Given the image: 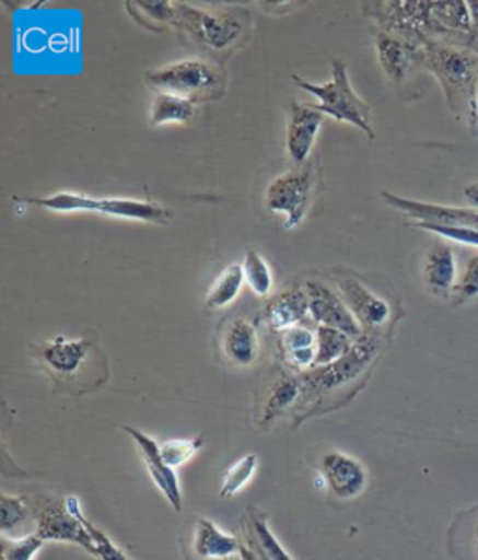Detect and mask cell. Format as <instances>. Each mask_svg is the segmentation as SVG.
Masks as SVG:
<instances>
[{"label":"cell","mask_w":478,"mask_h":560,"mask_svg":"<svg viewBox=\"0 0 478 560\" xmlns=\"http://www.w3.org/2000/svg\"><path fill=\"white\" fill-rule=\"evenodd\" d=\"M322 124H324V113H319L316 105L298 102L292 105L290 121H288L287 152L295 165H306Z\"/></svg>","instance_id":"obj_15"},{"label":"cell","mask_w":478,"mask_h":560,"mask_svg":"<svg viewBox=\"0 0 478 560\" xmlns=\"http://www.w3.org/2000/svg\"><path fill=\"white\" fill-rule=\"evenodd\" d=\"M413 229L427 230L435 236L446 237L453 242L464 243L478 247V230L473 229H451V226H435V224L411 223Z\"/></svg>","instance_id":"obj_35"},{"label":"cell","mask_w":478,"mask_h":560,"mask_svg":"<svg viewBox=\"0 0 478 560\" xmlns=\"http://www.w3.org/2000/svg\"><path fill=\"white\" fill-rule=\"evenodd\" d=\"M25 202L44 208V210L58 211V213L92 211L100 215L118 217V219L152 224H168L173 221V211L165 206L155 205L150 200H135V198H96L86 197L81 192L60 191L55 192L51 197L25 198Z\"/></svg>","instance_id":"obj_5"},{"label":"cell","mask_w":478,"mask_h":560,"mask_svg":"<svg viewBox=\"0 0 478 560\" xmlns=\"http://www.w3.org/2000/svg\"><path fill=\"white\" fill-rule=\"evenodd\" d=\"M382 350V332H363V337L353 342L351 350L345 357H340L338 361L327 366H318L301 374L303 398H311V400H314V396L322 398L327 393L358 382L359 377L374 364Z\"/></svg>","instance_id":"obj_7"},{"label":"cell","mask_w":478,"mask_h":560,"mask_svg":"<svg viewBox=\"0 0 478 560\" xmlns=\"http://www.w3.org/2000/svg\"><path fill=\"white\" fill-rule=\"evenodd\" d=\"M258 471V456L256 454H247L240 462L232 465L221 482V499H232L240 491L245 490V486L249 485Z\"/></svg>","instance_id":"obj_29"},{"label":"cell","mask_w":478,"mask_h":560,"mask_svg":"<svg viewBox=\"0 0 478 560\" xmlns=\"http://www.w3.org/2000/svg\"><path fill=\"white\" fill-rule=\"evenodd\" d=\"M421 68L438 79L454 115L477 120L478 52L475 49L446 42L424 45Z\"/></svg>","instance_id":"obj_2"},{"label":"cell","mask_w":478,"mask_h":560,"mask_svg":"<svg viewBox=\"0 0 478 560\" xmlns=\"http://www.w3.org/2000/svg\"><path fill=\"white\" fill-rule=\"evenodd\" d=\"M300 89L305 90L314 97H318L319 103L316 105L319 113L331 116L335 120L351 124L353 128L361 129L370 140H374L376 133L372 129V107L355 94V90L351 89L350 77H348V68L342 60L335 58L331 62V81L326 84H313L305 81L303 77L292 75Z\"/></svg>","instance_id":"obj_6"},{"label":"cell","mask_w":478,"mask_h":560,"mask_svg":"<svg viewBox=\"0 0 478 560\" xmlns=\"http://www.w3.org/2000/svg\"><path fill=\"white\" fill-rule=\"evenodd\" d=\"M467 4H469V12H471V44H469V47L478 52V0H471Z\"/></svg>","instance_id":"obj_36"},{"label":"cell","mask_w":478,"mask_h":560,"mask_svg":"<svg viewBox=\"0 0 478 560\" xmlns=\"http://www.w3.org/2000/svg\"><path fill=\"white\" fill-rule=\"evenodd\" d=\"M245 282L247 280L242 264H230L218 275V279L213 280V284L206 293V308L223 311L232 305L240 298Z\"/></svg>","instance_id":"obj_24"},{"label":"cell","mask_w":478,"mask_h":560,"mask_svg":"<svg viewBox=\"0 0 478 560\" xmlns=\"http://www.w3.org/2000/svg\"><path fill=\"white\" fill-rule=\"evenodd\" d=\"M33 355L47 370L60 393L83 395L107 380V359L92 338L55 337L33 346Z\"/></svg>","instance_id":"obj_1"},{"label":"cell","mask_w":478,"mask_h":560,"mask_svg":"<svg viewBox=\"0 0 478 560\" xmlns=\"http://www.w3.org/2000/svg\"><path fill=\"white\" fill-rule=\"evenodd\" d=\"M337 292L345 300L364 332H382L393 319V306L380 293L372 292L355 277L340 275L335 279Z\"/></svg>","instance_id":"obj_10"},{"label":"cell","mask_w":478,"mask_h":560,"mask_svg":"<svg viewBox=\"0 0 478 560\" xmlns=\"http://www.w3.org/2000/svg\"><path fill=\"white\" fill-rule=\"evenodd\" d=\"M243 541L249 544L261 560H294L271 533L268 516L256 509L250 510V516L243 523Z\"/></svg>","instance_id":"obj_20"},{"label":"cell","mask_w":478,"mask_h":560,"mask_svg":"<svg viewBox=\"0 0 478 560\" xmlns=\"http://www.w3.org/2000/svg\"><path fill=\"white\" fill-rule=\"evenodd\" d=\"M385 205L400 210L415 219V223L435 224V226H451V229L478 230V211L471 208H456V206L430 205L421 200L396 197L393 192L383 191Z\"/></svg>","instance_id":"obj_12"},{"label":"cell","mask_w":478,"mask_h":560,"mask_svg":"<svg viewBox=\"0 0 478 560\" xmlns=\"http://www.w3.org/2000/svg\"><path fill=\"white\" fill-rule=\"evenodd\" d=\"M42 546H44V540L36 533L23 536V538H12V540H8L4 536L2 560H34Z\"/></svg>","instance_id":"obj_32"},{"label":"cell","mask_w":478,"mask_h":560,"mask_svg":"<svg viewBox=\"0 0 478 560\" xmlns=\"http://www.w3.org/2000/svg\"><path fill=\"white\" fill-rule=\"evenodd\" d=\"M377 62L390 83L403 84L409 71L421 66V45L398 38L395 34L376 33Z\"/></svg>","instance_id":"obj_16"},{"label":"cell","mask_w":478,"mask_h":560,"mask_svg":"<svg viewBox=\"0 0 478 560\" xmlns=\"http://www.w3.org/2000/svg\"><path fill=\"white\" fill-rule=\"evenodd\" d=\"M305 292L308 295L311 316L318 325L335 327L350 335L353 340L363 337V327L346 306L340 293L318 279L306 280Z\"/></svg>","instance_id":"obj_11"},{"label":"cell","mask_w":478,"mask_h":560,"mask_svg":"<svg viewBox=\"0 0 478 560\" xmlns=\"http://www.w3.org/2000/svg\"><path fill=\"white\" fill-rule=\"evenodd\" d=\"M2 520H0V527L4 536H10L15 533L18 528L23 527L26 522L33 520V509L31 504L26 503L25 497L8 495L2 493Z\"/></svg>","instance_id":"obj_30"},{"label":"cell","mask_w":478,"mask_h":560,"mask_svg":"<svg viewBox=\"0 0 478 560\" xmlns=\"http://www.w3.org/2000/svg\"><path fill=\"white\" fill-rule=\"evenodd\" d=\"M456 256L451 245L435 243L424 260V282L438 298H451L456 290Z\"/></svg>","instance_id":"obj_19"},{"label":"cell","mask_w":478,"mask_h":560,"mask_svg":"<svg viewBox=\"0 0 478 560\" xmlns=\"http://www.w3.org/2000/svg\"><path fill=\"white\" fill-rule=\"evenodd\" d=\"M242 266L250 292L258 298H268L273 288V275H271L268 261L264 260V256L256 253L255 248H247Z\"/></svg>","instance_id":"obj_28"},{"label":"cell","mask_w":478,"mask_h":560,"mask_svg":"<svg viewBox=\"0 0 478 560\" xmlns=\"http://www.w3.org/2000/svg\"><path fill=\"white\" fill-rule=\"evenodd\" d=\"M464 197L467 198V202H471L475 208H478V184L467 185L464 189Z\"/></svg>","instance_id":"obj_37"},{"label":"cell","mask_w":478,"mask_h":560,"mask_svg":"<svg viewBox=\"0 0 478 560\" xmlns=\"http://www.w3.org/2000/svg\"><path fill=\"white\" fill-rule=\"evenodd\" d=\"M456 303H469L478 298V255L473 256L471 260L467 261L466 271L462 275L456 290Z\"/></svg>","instance_id":"obj_34"},{"label":"cell","mask_w":478,"mask_h":560,"mask_svg":"<svg viewBox=\"0 0 478 560\" xmlns=\"http://www.w3.org/2000/svg\"><path fill=\"white\" fill-rule=\"evenodd\" d=\"M319 475L326 480L327 490L340 501L358 499L369 486V472L364 465L340 451H331L324 456Z\"/></svg>","instance_id":"obj_13"},{"label":"cell","mask_w":478,"mask_h":560,"mask_svg":"<svg viewBox=\"0 0 478 560\" xmlns=\"http://www.w3.org/2000/svg\"><path fill=\"white\" fill-rule=\"evenodd\" d=\"M205 446L202 438H193V440H168L160 443L161 458L165 459V464L173 469H178L182 465L187 464L189 459L195 458L200 448Z\"/></svg>","instance_id":"obj_31"},{"label":"cell","mask_w":478,"mask_h":560,"mask_svg":"<svg viewBox=\"0 0 478 560\" xmlns=\"http://www.w3.org/2000/svg\"><path fill=\"white\" fill-rule=\"evenodd\" d=\"M223 353L230 363L240 369H249L260 355L258 331L249 319H232L223 335Z\"/></svg>","instance_id":"obj_17"},{"label":"cell","mask_w":478,"mask_h":560,"mask_svg":"<svg viewBox=\"0 0 478 560\" xmlns=\"http://www.w3.org/2000/svg\"><path fill=\"white\" fill-rule=\"evenodd\" d=\"M240 557H242V560H261L260 557L256 555L255 549L250 548L249 544H245V541H243L242 553H240Z\"/></svg>","instance_id":"obj_38"},{"label":"cell","mask_w":478,"mask_h":560,"mask_svg":"<svg viewBox=\"0 0 478 560\" xmlns=\"http://www.w3.org/2000/svg\"><path fill=\"white\" fill-rule=\"evenodd\" d=\"M353 342L355 340L345 331L327 327V325H318V329H316V366L314 369L335 363L351 350Z\"/></svg>","instance_id":"obj_27"},{"label":"cell","mask_w":478,"mask_h":560,"mask_svg":"<svg viewBox=\"0 0 478 560\" xmlns=\"http://www.w3.org/2000/svg\"><path fill=\"white\" fill-rule=\"evenodd\" d=\"M311 313L308 308V295L303 290H288V292L277 295L268 305L266 318L273 331L284 332L292 329L300 322L305 319L306 314Z\"/></svg>","instance_id":"obj_21"},{"label":"cell","mask_w":478,"mask_h":560,"mask_svg":"<svg viewBox=\"0 0 478 560\" xmlns=\"http://www.w3.org/2000/svg\"><path fill=\"white\" fill-rule=\"evenodd\" d=\"M243 540L224 533L210 520H198L193 538V551L200 560H229L242 553Z\"/></svg>","instance_id":"obj_18"},{"label":"cell","mask_w":478,"mask_h":560,"mask_svg":"<svg viewBox=\"0 0 478 560\" xmlns=\"http://www.w3.org/2000/svg\"><path fill=\"white\" fill-rule=\"evenodd\" d=\"M197 113V103L191 102V100L161 92L153 100L150 124H152V128H161L166 124H182V126H185V124L195 121Z\"/></svg>","instance_id":"obj_23"},{"label":"cell","mask_w":478,"mask_h":560,"mask_svg":"<svg viewBox=\"0 0 478 560\" xmlns=\"http://www.w3.org/2000/svg\"><path fill=\"white\" fill-rule=\"evenodd\" d=\"M202 51L224 57L249 33L253 20L245 8H197L176 2V23Z\"/></svg>","instance_id":"obj_3"},{"label":"cell","mask_w":478,"mask_h":560,"mask_svg":"<svg viewBox=\"0 0 478 560\" xmlns=\"http://www.w3.org/2000/svg\"><path fill=\"white\" fill-rule=\"evenodd\" d=\"M148 89L174 94L191 102H218L226 92V73L218 60L185 58L179 62L147 71Z\"/></svg>","instance_id":"obj_4"},{"label":"cell","mask_w":478,"mask_h":560,"mask_svg":"<svg viewBox=\"0 0 478 560\" xmlns=\"http://www.w3.org/2000/svg\"><path fill=\"white\" fill-rule=\"evenodd\" d=\"M477 118H478V96H477Z\"/></svg>","instance_id":"obj_40"},{"label":"cell","mask_w":478,"mask_h":560,"mask_svg":"<svg viewBox=\"0 0 478 560\" xmlns=\"http://www.w3.org/2000/svg\"><path fill=\"white\" fill-rule=\"evenodd\" d=\"M301 396H303L301 374L300 376L284 374L279 380H275L273 385L269 387L261 424H268V422H273L277 417H281L284 411L294 406L295 401H300Z\"/></svg>","instance_id":"obj_25"},{"label":"cell","mask_w":478,"mask_h":560,"mask_svg":"<svg viewBox=\"0 0 478 560\" xmlns=\"http://www.w3.org/2000/svg\"><path fill=\"white\" fill-rule=\"evenodd\" d=\"M121 430L128 433L137 448L141 451L142 462L147 465L148 475L152 477L153 485L160 488L161 493L165 495L166 501L176 512H182L184 497H182V488H179V478L176 475V469L168 467L165 459L161 458L160 441H155L148 433L131 427H121Z\"/></svg>","instance_id":"obj_14"},{"label":"cell","mask_w":478,"mask_h":560,"mask_svg":"<svg viewBox=\"0 0 478 560\" xmlns=\"http://www.w3.org/2000/svg\"><path fill=\"white\" fill-rule=\"evenodd\" d=\"M475 553H477V559H478V527H477V536H475Z\"/></svg>","instance_id":"obj_39"},{"label":"cell","mask_w":478,"mask_h":560,"mask_svg":"<svg viewBox=\"0 0 478 560\" xmlns=\"http://www.w3.org/2000/svg\"><path fill=\"white\" fill-rule=\"evenodd\" d=\"M84 512L77 497H66L65 503H39L34 510L36 535L44 541L75 544L96 557V544L84 525Z\"/></svg>","instance_id":"obj_8"},{"label":"cell","mask_w":478,"mask_h":560,"mask_svg":"<svg viewBox=\"0 0 478 560\" xmlns=\"http://www.w3.org/2000/svg\"><path fill=\"white\" fill-rule=\"evenodd\" d=\"M281 350L292 369L308 372L316 366V337L305 325L281 332Z\"/></svg>","instance_id":"obj_22"},{"label":"cell","mask_w":478,"mask_h":560,"mask_svg":"<svg viewBox=\"0 0 478 560\" xmlns=\"http://www.w3.org/2000/svg\"><path fill=\"white\" fill-rule=\"evenodd\" d=\"M84 525L89 528L92 540L96 544V557L100 560H131L128 555L124 553L115 541L110 540L109 536L103 533L102 528H97L94 523H90L84 517Z\"/></svg>","instance_id":"obj_33"},{"label":"cell","mask_w":478,"mask_h":560,"mask_svg":"<svg viewBox=\"0 0 478 560\" xmlns=\"http://www.w3.org/2000/svg\"><path fill=\"white\" fill-rule=\"evenodd\" d=\"M314 189V165L298 166L290 173L282 174L268 185L266 206L269 211L282 213L284 230H294L303 223L306 211L311 208Z\"/></svg>","instance_id":"obj_9"},{"label":"cell","mask_w":478,"mask_h":560,"mask_svg":"<svg viewBox=\"0 0 478 560\" xmlns=\"http://www.w3.org/2000/svg\"><path fill=\"white\" fill-rule=\"evenodd\" d=\"M128 13L150 31H163L176 23V2L171 0H135L126 2Z\"/></svg>","instance_id":"obj_26"}]
</instances>
